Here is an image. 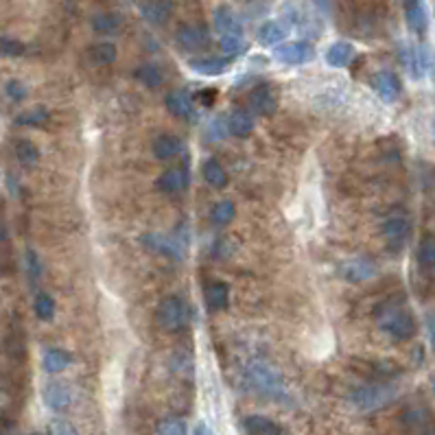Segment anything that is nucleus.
<instances>
[{
	"instance_id": "1",
	"label": "nucleus",
	"mask_w": 435,
	"mask_h": 435,
	"mask_svg": "<svg viewBox=\"0 0 435 435\" xmlns=\"http://www.w3.org/2000/svg\"><path fill=\"white\" fill-rule=\"evenodd\" d=\"M398 398V387L392 383H366L361 387H354L348 394V400L354 409L372 413L387 407L389 402Z\"/></svg>"
},
{
	"instance_id": "2",
	"label": "nucleus",
	"mask_w": 435,
	"mask_h": 435,
	"mask_svg": "<svg viewBox=\"0 0 435 435\" xmlns=\"http://www.w3.org/2000/svg\"><path fill=\"white\" fill-rule=\"evenodd\" d=\"M247 377H249V383L258 389V392L267 398H274V400H284L289 396L287 392V385H284V379L282 374L267 361H252L247 366Z\"/></svg>"
},
{
	"instance_id": "3",
	"label": "nucleus",
	"mask_w": 435,
	"mask_h": 435,
	"mask_svg": "<svg viewBox=\"0 0 435 435\" xmlns=\"http://www.w3.org/2000/svg\"><path fill=\"white\" fill-rule=\"evenodd\" d=\"M379 324L396 341H409L418 333V322L413 315L409 311H404L402 306H394V304L379 311Z\"/></svg>"
},
{
	"instance_id": "4",
	"label": "nucleus",
	"mask_w": 435,
	"mask_h": 435,
	"mask_svg": "<svg viewBox=\"0 0 435 435\" xmlns=\"http://www.w3.org/2000/svg\"><path fill=\"white\" fill-rule=\"evenodd\" d=\"M156 322L167 333L184 331L188 324V304L179 295H167L156 309Z\"/></svg>"
},
{
	"instance_id": "5",
	"label": "nucleus",
	"mask_w": 435,
	"mask_h": 435,
	"mask_svg": "<svg viewBox=\"0 0 435 435\" xmlns=\"http://www.w3.org/2000/svg\"><path fill=\"white\" fill-rule=\"evenodd\" d=\"M140 241H142L145 247H149L156 254H162V256H167V258L184 261V256H186L184 241H179V238H175V236L160 234V232H149V234L140 236Z\"/></svg>"
},
{
	"instance_id": "6",
	"label": "nucleus",
	"mask_w": 435,
	"mask_h": 435,
	"mask_svg": "<svg viewBox=\"0 0 435 435\" xmlns=\"http://www.w3.org/2000/svg\"><path fill=\"white\" fill-rule=\"evenodd\" d=\"M274 59L287 66H302L313 59V49L306 42H284L282 47H276Z\"/></svg>"
},
{
	"instance_id": "7",
	"label": "nucleus",
	"mask_w": 435,
	"mask_h": 435,
	"mask_svg": "<svg viewBox=\"0 0 435 435\" xmlns=\"http://www.w3.org/2000/svg\"><path fill=\"white\" fill-rule=\"evenodd\" d=\"M354 370L361 372L368 379H394L402 372L400 366H396L394 361H385V359H354Z\"/></svg>"
},
{
	"instance_id": "8",
	"label": "nucleus",
	"mask_w": 435,
	"mask_h": 435,
	"mask_svg": "<svg viewBox=\"0 0 435 435\" xmlns=\"http://www.w3.org/2000/svg\"><path fill=\"white\" fill-rule=\"evenodd\" d=\"M341 278L348 280L352 284H359V282H366V280H372L374 276L379 274V267L374 261L370 258H363V256H356V258H350L341 265Z\"/></svg>"
},
{
	"instance_id": "9",
	"label": "nucleus",
	"mask_w": 435,
	"mask_h": 435,
	"mask_svg": "<svg viewBox=\"0 0 435 435\" xmlns=\"http://www.w3.org/2000/svg\"><path fill=\"white\" fill-rule=\"evenodd\" d=\"M190 184V177H188V171L182 169V167H175V169H167L158 179H156V188L167 192V195H177V192H184Z\"/></svg>"
},
{
	"instance_id": "10",
	"label": "nucleus",
	"mask_w": 435,
	"mask_h": 435,
	"mask_svg": "<svg viewBox=\"0 0 435 435\" xmlns=\"http://www.w3.org/2000/svg\"><path fill=\"white\" fill-rule=\"evenodd\" d=\"M372 85L377 90V95L385 101V103H394L398 97H400V79L392 70H379L377 74L372 77Z\"/></svg>"
},
{
	"instance_id": "11",
	"label": "nucleus",
	"mask_w": 435,
	"mask_h": 435,
	"mask_svg": "<svg viewBox=\"0 0 435 435\" xmlns=\"http://www.w3.org/2000/svg\"><path fill=\"white\" fill-rule=\"evenodd\" d=\"M247 101H249L252 112H256L261 116H272L278 108L276 95L272 92V88H269L267 83H261V85L254 88L249 92V97H247Z\"/></svg>"
},
{
	"instance_id": "12",
	"label": "nucleus",
	"mask_w": 435,
	"mask_h": 435,
	"mask_svg": "<svg viewBox=\"0 0 435 435\" xmlns=\"http://www.w3.org/2000/svg\"><path fill=\"white\" fill-rule=\"evenodd\" d=\"M164 105H167V110L177 118H192V114H195L192 97L182 88H173L171 92H167V97H164Z\"/></svg>"
},
{
	"instance_id": "13",
	"label": "nucleus",
	"mask_w": 435,
	"mask_h": 435,
	"mask_svg": "<svg viewBox=\"0 0 435 435\" xmlns=\"http://www.w3.org/2000/svg\"><path fill=\"white\" fill-rule=\"evenodd\" d=\"M175 38L186 51H202L208 47V31L202 24H182Z\"/></svg>"
},
{
	"instance_id": "14",
	"label": "nucleus",
	"mask_w": 435,
	"mask_h": 435,
	"mask_svg": "<svg viewBox=\"0 0 435 435\" xmlns=\"http://www.w3.org/2000/svg\"><path fill=\"white\" fill-rule=\"evenodd\" d=\"M44 402H47V407L53 409V411H64L70 407L72 402V392L66 383H59V381H53L44 387Z\"/></svg>"
},
{
	"instance_id": "15",
	"label": "nucleus",
	"mask_w": 435,
	"mask_h": 435,
	"mask_svg": "<svg viewBox=\"0 0 435 435\" xmlns=\"http://www.w3.org/2000/svg\"><path fill=\"white\" fill-rule=\"evenodd\" d=\"M215 28L219 35H243V24L228 5L215 9Z\"/></svg>"
},
{
	"instance_id": "16",
	"label": "nucleus",
	"mask_w": 435,
	"mask_h": 435,
	"mask_svg": "<svg viewBox=\"0 0 435 435\" xmlns=\"http://www.w3.org/2000/svg\"><path fill=\"white\" fill-rule=\"evenodd\" d=\"M226 125H228V133H232V136L247 138L254 131V116H252V112H247L243 108H236L226 118Z\"/></svg>"
},
{
	"instance_id": "17",
	"label": "nucleus",
	"mask_w": 435,
	"mask_h": 435,
	"mask_svg": "<svg viewBox=\"0 0 435 435\" xmlns=\"http://www.w3.org/2000/svg\"><path fill=\"white\" fill-rule=\"evenodd\" d=\"M289 35V26L280 22V20H269L265 24H261L256 40L263 47H276V44H282Z\"/></svg>"
},
{
	"instance_id": "18",
	"label": "nucleus",
	"mask_w": 435,
	"mask_h": 435,
	"mask_svg": "<svg viewBox=\"0 0 435 435\" xmlns=\"http://www.w3.org/2000/svg\"><path fill=\"white\" fill-rule=\"evenodd\" d=\"M243 429L247 435H289L287 429H282L265 416H247L243 420Z\"/></svg>"
},
{
	"instance_id": "19",
	"label": "nucleus",
	"mask_w": 435,
	"mask_h": 435,
	"mask_svg": "<svg viewBox=\"0 0 435 435\" xmlns=\"http://www.w3.org/2000/svg\"><path fill=\"white\" fill-rule=\"evenodd\" d=\"M404 16H407V24L416 35L427 33L425 0H407V3H404Z\"/></svg>"
},
{
	"instance_id": "20",
	"label": "nucleus",
	"mask_w": 435,
	"mask_h": 435,
	"mask_svg": "<svg viewBox=\"0 0 435 435\" xmlns=\"http://www.w3.org/2000/svg\"><path fill=\"white\" fill-rule=\"evenodd\" d=\"M326 64L333 66V68H346L350 64V59L354 57V47L346 40H339V42H333L331 47L326 51Z\"/></svg>"
},
{
	"instance_id": "21",
	"label": "nucleus",
	"mask_w": 435,
	"mask_h": 435,
	"mask_svg": "<svg viewBox=\"0 0 435 435\" xmlns=\"http://www.w3.org/2000/svg\"><path fill=\"white\" fill-rule=\"evenodd\" d=\"M190 70L204 77H219L228 70V59L226 57H197L190 59Z\"/></svg>"
},
{
	"instance_id": "22",
	"label": "nucleus",
	"mask_w": 435,
	"mask_h": 435,
	"mask_svg": "<svg viewBox=\"0 0 435 435\" xmlns=\"http://www.w3.org/2000/svg\"><path fill=\"white\" fill-rule=\"evenodd\" d=\"M411 230V223L407 217H387L381 223V234L387 241H404Z\"/></svg>"
},
{
	"instance_id": "23",
	"label": "nucleus",
	"mask_w": 435,
	"mask_h": 435,
	"mask_svg": "<svg viewBox=\"0 0 435 435\" xmlns=\"http://www.w3.org/2000/svg\"><path fill=\"white\" fill-rule=\"evenodd\" d=\"M202 175H204V182L208 186H215V188H226L228 186V173L223 169V164L215 158H208L202 167Z\"/></svg>"
},
{
	"instance_id": "24",
	"label": "nucleus",
	"mask_w": 435,
	"mask_h": 435,
	"mask_svg": "<svg viewBox=\"0 0 435 435\" xmlns=\"http://www.w3.org/2000/svg\"><path fill=\"white\" fill-rule=\"evenodd\" d=\"M70 363H72V354L62 350V348H49L42 356V366L49 374L64 372L66 368H70Z\"/></svg>"
},
{
	"instance_id": "25",
	"label": "nucleus",
	"mask_w": 435,
	"mask_h": 435,
	"mask_svg": "<svg viewBox=\"0 0 435 435\" xmlns=\"http://www.w3.org/2000/svg\"><path fill=\"white\" fill-rule=\"evenodd\" d=\"M142 16L149 20V22H154V24H164L169 18H171V13H173V5H171V0H151V3H147L142 9H140Z\"/></svg>"
},
{
	"instance_id": "26",
	"label": "nucleus",
	"mask_w": 435,
	"mask_h": 435,
	"mask_svg": "<svg viewBox=\"0 0 435 435\" xmlns=\"http://www.w3.org/2000/svg\"><path fill=\"white\" fill-rule=\"evenodd\" d=\"M154 156L158 160H171L179 154V149H182V142H179L175 136H171V133H160L158 138H154Z\"/></svg>"
},
{
	"instance_id": "27",
	"label": "nucleus",
	"mask_w": 435,
	"mask_h": 435,
	"mask_svg": "<svg viewBox=\"0 0 435 435\" xmlns=\"http://www.w3.org/2000/svg\"><path fill=\"white\" fill-rule=\"evenodd\" d=\"M402 422H404V427H407L409 431H413L416 435L433 427L431 413L425 407H411V409H407V411H404V416H402Z\"/></svg>"
},
{
	"instance_id": "28",
	"label": "nucleus",
	"mask_w": 435,
	"mask_h": 435,
	"mask_svg": "<svg viewBox=\"0 0 435 435\" xmlns=\"http://www.w3.org/2000/svg\"><path fill=\"white\" fill-rule=\"evenodd\" d=\"M230 302V287L226 282H213L206 289V304L213 311H223Z\"/></svg>"
},
{
	"instance_id": "29",
	"label": "nucleus",
	"mask_w": 435,
	"mask_h": 435,
	"mask_svg": "<svg viewBox=\"0 0 435 435\" xmlns=\"http://www.w3.org/2000/svg\"><path fill=\"white\" fill-rule=\"evenodd\" d=\"M118 57V51L112 42H99L95 44L92 49L88 51V59L92 62L95 66H108V64H114Z\"/></svg>"
},
{
	"instance_id": "30",
	"label": "nucleus",
	"mask_w": 435,
	"mask_h": 435,
	"mask_svg": "<svg viewBox=\"0 0 435 435\" xmlns=\"http://www.w3.org/2000/svg\"><path fill=\"white\" fill-rule=\"evenodd\" d=\"M90 24H92V28L101 35H114L118 33V28H121V18H118L116 13H97Z\"/></svg>"
},
{
	"instance_id": "31",
	"label": "nucleus",
	"mask_w": 435,
	"mask_h": 435,
	"mask_svg": "<svg viewBox=\"0 0 435 435\" xmlns=\"http://www.w3.org/2000/svg\"><path fill=\"white\" fill-rule=\"evenodd\" d=\"M236 217V206L234 202L230 199H223L219 204H215V208L210 210V221L215 223V226H228V223Z\"/></svg>"
},
{
	"instance_id": "32",
	"label": "nucleus",
	"mask_w": 435,
	"mask_h": 435,
	"mask_svg": "<svg viewBox=\"0 0 435 435\" xmlns=\"http://www.w3.org/2000/svg\"><path fill=\"white\" fill-rule=\"evenodd\" d=\"M133 74H136V79L140 83H145L147 88H160L164 83V74L156 64H142V66L136 68Z\"/></svg>"
},
{
	"instance_id": "33",
	"label": "nucleus",
	"mask_w": 435,
	"mask_h": 435,
	"mask_svg": "<svg viewBox=\"0 0 435 435\" xmlns=\"http://www.w3.org/2000/svg\"><path fill=\"white\" fill-rule=\"evenodd\" d=\"M16 158L24 164V167H33L40 162V149L31 140H18L16 142Z\"/></svg>"
},
{
	"instance_id": "34",
	"label": "nucleus",
	"mask_w": 435,
	"mask_h": 435,
	"mask_svg": "<svg viewBox=\"0 0 435 435\" xmlns=\"http://www.w3.org/2000/svg\"><path fill=\"white\" fill-rule=\"evenodd\" d=\"M49 121V110L47 108H31L22 112L18 118H16V125H22V127H38L42 123Z\"/></svg>"
},
{
	"instance_id": "35",
	"label": "nucleus",
	"mask_w": 435,
	"mask_h": 435,
	"mask_svg": "<svg viewBox=\"0 0 435 435\" xmlns=\"http://www.w3.org/2000/svg\"><path fill=\"white\" fill-rule=\"evenodd\" d=\"M33 309H35V315L42 322H51L53 315H55V299L49 293H38Z\"/></svg>"
},
{
	"instance_id": "36",
	"label": "nucleus",
	"mask_w": 435,
	"mask_h": 435,
	"mask_svg": "<svg viewBox=\"0 0 435 435\" xmlns=\"http://www.w3.org/2000/svg\"><path fill=\"white\" fill-rule=\"evenodd\" d=\"M156 435H188V427L182 418H167L158 422Z\"/></svg>"
},
{
	"instance_id": "37",
	"label": "nucleus",
	"mask_w": 435,
	"mask_h": 435,
	"mask_svg": "<svg viewBox=\"0 0 435 435\" xmlns=\"http://www.w3.org/2000/svg\"><path fill=\"white\" fill-rule=\"evenodd\" d=\"M219 47L223 53L232 57V55H238L245 51V40H243V35H221Z\"/></svg>"
},
{
	"instance_id": "38",
	"label": "nucleus",
	"mask_w": 435,
	"mask_h": 435,
	"mask_svg": "<svg viewBox=\"0 0 435 435\" xmlns=\"http://www.w3.org/2000/svg\"><path fill=\"white\" fill-rule=\"evenodd\" d=\"M418 263L422 267H433L435 265V238L427 236L418 247Z\"/></svg>"
},
{
	"instance_id": "39",
	"label": "nucleus",
	"mask_w": 435,
	"mask_h": 435,
	"mask_svg": "<svg viewBox=\"0 0 435 435\" xmlns=\"http://www.w3.org/2000/svg\"><path fill=\"white\" fill-rule=\"evenodd\" d=\"M49 435H79V431L74 429L68 420H53V422L49 425L47 429Z\"/></svg>"
},
{
	"instance_id": "40",
	"label": "nucleus",
	"mask_w": 435,
	"mask_h": 435,
	"mask_svg": "<svg viewBox=\"0 0 435 435\" xmlns=\"http://www.w3.org/2000/svg\"><path fill=\"white\" fill-rule=\"evenodd\" d=\"M0 53H5V55H22L24 53V47L20 42H13V40H0Z\"/></svg>"
},
{
	"instance_id": "41",
	"label": "nucleus",
	"mask_w": 435,
	"mask_h": 435,
	"mask_svg": "<svg viewBox=\"0 0 435 435\" xmlns=\"http://www.w3.org/2000/svg\"><path fill=\"white\" fill-rule=\"evenodd\" d=\"M7 95H9L13 101H20V99H24V97H26V88L22 85V81H18V79H11V81L7 83Z\"/></svg>"
},
{
	"instance_id": "42",
	"label": "nucleus",
	"mask_w": 435,
	"mask_h": 435,
	"mask_svg": "<svg viewBox=\"0 0 435 435\" xmlns=\"http://www.w3.org/2000/svg\"><path fill=\"white\" fill-rule=\"evenodd\" d=\"M215 97H217V90L215 88H204L197 92V99H202L204 105H213L215 103Z\"/></svg>"
},
{
	"instance_id": "43",
	"label": "nucleus",
	"mask_w": 435,
	"mask_h": 435,
	"mask_svg": "<svg viewBox=\"0 0 435 435\" xmlns=\"http://www.w3.org/2000/svg\"><path fill=\"white\" fill-rule=\"evenodd\" d=\"M427 331H429L431 346H433V350H435V311H429V313H427Z\"/></svg>"
},
{
	"instance_id": "44",
	"label": "nucleus",
	"mask_w": 435,
	"mask_h": 435,
	"mask_svg": "<svg viewBox=\"0 0 435 435\" xmlns=\"http://www.w3.org/2000/svg\"><path fill=\"white\" fill-rule=\"evenodd\" d=\"M28 269H31L33 278H40V261L35 256V252H28Z\"/></svg>"
},
{
	"instance_id": "45",
	"label": "nucleus",
	"mask_w": 435,
	"mask_h": 435,
	"mask_svg": "<svg viewBox=\"0 0 435 435\" xmlns=\"http://www.w3.org/2000/svg\"><path fill=\"white\" fill-rule=\"evenodd\" d=\"M195 435H213V433L208 431L206 425H197V427H195Z\"/></svg>"
},
{
	"instance_id": "46",
	"label": "nucleus",
	"mask_w": 435,
	"mask_h": 435,
	"mask_svg": "<svg viewBox=\"0 0 435 435\" xmlns=\"http://www.w3.org/2000/svg\"><path fill=\"white\" fill-rule=\"evenodd\" d=\"M418 435H435V427H431V429H427L422 433H418Z\"/></svg>"
},
{
	"instance_id": "47",
	"label": "nucleus",
	"mask_w": 435,
	"mask_h": 435,
	"mask_svg": "<svg viewBox=\"0 0 435 435\" xmlns=\"http://www.w3.org/2000/svg\"><path fill=\"white\" fill-rule=\"evenodd\" d=\"M5 236H7V232H5V228H3V226H0V243L5 241Z\"/></svg>"
},
{
	"instance_id": "48",
	"label": "nucleus",
	"mask_w": 435,
	"mask_h": 435,
	"mask_svg": "<svg viewBox=\"0 0 435 435\" xmlns=\"http://www.w3.org/2000/svg\"><path fill=\"white\" fill-rule=\"evenodd\" d=\"M433 396H435V383H433Z\"/></svg>"
},
{
	"instance_id": "49",
	"label": "nucleus",
	"mask_w": 435,
	"mask_h": 435,
	"mask_svg": "<svg viewBox=\"0 0 435 435\" xmlns=\"http://www.w3.org/2000/svg\"><path fill=\"white\" fill-rule=\"evenodd\" d=\"M433 274H435V265H433Z\"/></svg>"
},
{
	"instance_id": "50",
	"label": "nucleus",
	"mask_w": 435,
	"mask_h": 435,
	"mask_svg": "<svg viewBox=\"0 0 435 435\" xmlns=\"http://www.w3.org/2000/svg\"><path fill=\"white\" fill-rule=\"evenodd\" d=\"M433 131H435V123H433Z\"/></svg>"
}]
</instances>
